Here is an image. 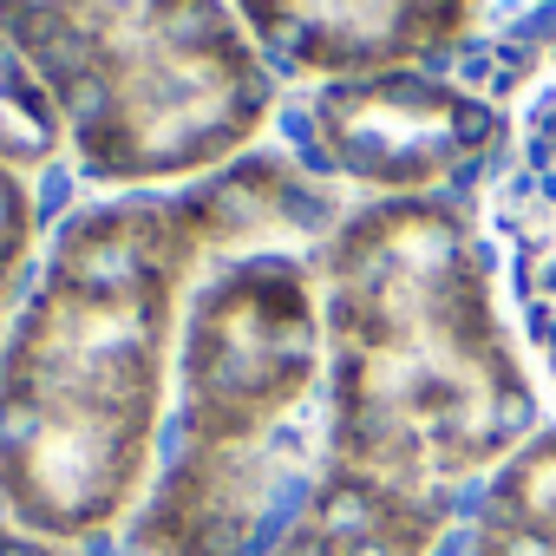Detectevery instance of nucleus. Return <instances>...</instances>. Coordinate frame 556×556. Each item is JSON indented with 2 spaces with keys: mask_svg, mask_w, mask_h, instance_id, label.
Wrapping results in <instances>:
<instances>
[{
  "mask_svg": "<svg viewBox=\"0 0 556 556\" xmlns=\"http://www.w3.org/2000/svg\"><path fill=\"white\" fill-rule=\"evenodd\" d=\"M268 164L210 190H125L79 203L14 315L0 354V510L47 543H86L144 504L184 315L216 249L282 229Z\"/></svg>",
  "mask_w": 556,
  "mask_h": 556,
  "instance_id": "1",
  "label": "nucleus"
},
{
  "mask_svg": "<svg viewBox=\"0 0 556 556\" xmlns=\"http://www.w3.org/2000/svg\"><path fill=\"white\" fill-rule=\"evenodd\" d=\"M328 471L452 497L543 432L497 262L445 197H374L321 242Z\"/></svg>",
  "mask_w": 556,
  "mask_h": 556,
  "instance_id": "2",
  "label": "nucleus"
},
{
  "mask_svg": "<svg viewBox=\"0 0 556 556\" xmlns=\"http://www.w3.org/2000/svg\"><path fill=\"white\" fill-rule=\"evenodd\" d=\"M328 471V348L302 255H223L184 315L125 556H268Z\"/></svg>",
  "mask_w": 556,
  "mask_h": 556,
  "instance_id": "3",
  "label": "nucleus"
},
{
  "mask_svg": "<svg viewBox=\"0 0 556 556\" xmlns=\"http://www.w3.org/2000/svg\"><path fill=\"white\" fill-rule=\"evenodd\" d=\"M86 184L157 190L249 151L282 105L229 0H0Z\"/></svg>",
  "mask_w": 556,
  "mask_h": 556,
  "instance_id": "4",
  "label": "nucleus"
},
{
  "mask_svg": "<svg viewBox=\"0 0 556 556\" xmlns=\"http://www.w3.org/2000/svg\"><path fill=\"white\" fill-rule=\"evenodd\" d=\"M262 60L289 79H400L445 60L478 0H229Z\"/></svg>",
  "mask_w": 556,
  "mask_h": 556,
  "instance_id": "5",
  "label": "nucleus"
},
{
  "mask_svg": "<svg viewBox=\"0 0 556 556\" xmlns=\"http://www.w3.org/2000/svg\"><path fill=\"white\" fill-rule=\"evenodd\" d=\"M484 138L491 112L419 73L334 86L315 99V151L334 170L380 184L387 197H432V184Z\"/></svg>",
  "mask_w": 556,
  "mask_h": 556,
  "instance_id": "6",
  "label": "nucleus"
},
{
  "mask_svg": "<svg viewBox=\"0 0 556 556\" xmlns=\"http://www.w3.org/2000/svg\"><path fill=\"white\" fill-rule=\"evenodd\" d=\"M484 203H491V236L504 249L517 334L556 387V47L536 66L504 151L491 157Z\"/></svg>",
  "mask_w": 556,
  "mask_h": 556,
  "instance_id": "7",
  "label": "nucleus"
},
{
  "mask_svg": "<svg viewBox=\"0 0 556 556\" xmlns=\"http://www.w3.org/2000/svg\"><path fill=\"white\" fill-rule=\"evenodd\" d=\"M452 523V497H413L321 471L295 523L268 556H432Z\"/></svg>",
  "mask_w": 556,
  "mask_h": 556,
  "instance_id": "8",
  "label": "nucleus"
},
{
  "mask_svg": "<svg viewBox=\"0 0 556 556\" xmlns=\"http://www.w3.org/2000/svg\"><path fill=\"white\" fill-rule=\"evenodd\" d=\"M465 556H556V426L491 471Z\"/></svg>",
  "mask_w": 556,
  "mask_h": 556,
  "instance_id": "9",
  "label": "nucleus"
},
{
  "mask_svg": "<svg viewBox=\"0 0 556 556\" xmlns=\"http://www.w3.org/2000/svg\"><path fill=\"white\" fill-rule=\"evenodd\" d=\"M60 151H66V131H60L53 99L21 66V53L0 40V164H8V170H34V164H47Z\"/></svg>",
  "mask_w": 556,
  "mask_h": 556,
  "instance_id": "10",
  "label": "nucleus"
},
{
  "mask_svg": "<svg viewBox=\"0 0 556 556\" xmlns=\"http://www.w3.org/2000/svg\"><path fill=\"white\" fill-rule=\"evenodd\" d=\"M34 249H40V203H34L21 170L0 164V354H8L14 315L34 289V268H40Z\"/></svg>",
  "mask_w": 556,
  "mask_h": 556,
  "instance_id": "11",
  "label": "nucleus"
},
{
  "mask_svg": "<svg viewBox=\"0 0 556 556\" xmlns=\"http://www.w3.org/2000/svg\"><path fill=\"white\" fill-rule=\"evenodd\" d=\"M0 556H73V543H47L21 523H0Z\"/></svg>",
  "mask_w": 556,
  "mask_h": 556,
  "instance_id": "12",
  "label": "nucleus"
}]
</instances>
